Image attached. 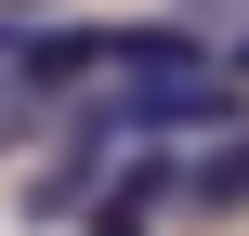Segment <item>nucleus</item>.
Listing matches in <instances>:
<instances>
[{
  "label": "nucleus",
  "instance_id": "nucleus-1",
  "mask_svg": "<svg viewBox=\"0 0 249 236\" xmlns=\"http://www.w3.org/2000/svg\"><path fill=\"white\" fill-rule=\"evenodd\" d=\"M171 197H184V210H223V197H249V131H223L210 158H184V171H171Z\"/></svg>",
  "mask_w": 249,
  "mask_h": 236
},
{
  "label": "nucleus",
  "instance_id": "nucleus-2",
  "mask_svg": "<svg viewBox=\"0 0 249 236\" xmlns=\"http://www.w3.org/2000/svg\"><path fill=\"white\" fill-rule=\"evenodd\" d=\"M184 13H197V26H236V13H249V0H184Z\"/></svg>",
  "mask_w": 249,
  "mask_h": 236
},
{
  "label": "nucleus",
  "instance_id": "nucleus-3",
  "mask_svg": "<svg viewBox=\"0 0 249 236\" xmlns=\"http://www.w3.org/2000/svg\"><path fill=\"white\" fill-rule=\"evenodd\" d=\"M0 13H13V0H0Z\"/></svg>",
  "mask_w": 249,
  "mask_h": 236
},
{
  "label": "nucleus",
  "instance_id": "nucleus-4",
  "mask_svg": "<svg viewBox=\"0 0 249 236\" xmlns=\"http://www.w3.org/2000/svg\"><path fill=\"white\" fill-rule=\"evenodd\" d=\"M236 66H249V53H236Z\"/></svg>",
  "mask_w": 249,
  "mask_h": 236
}]
</instances>
